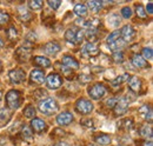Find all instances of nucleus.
<instances>
[{
  "instance_id": "f257e3e1",
  "label": "nucleus",
  "mask_w": 153,
  "mask_h": 146,
  "mask_svg": "<svg viewBox=\"0 0 153 146\" xmlns=\"http://www.w3.org/2000/svg\"><path fill=\"white\" fill-rule=\"evenodd\" d=\"M39 111L46 115H53L58 112V104L53 98H45L39 101Z\"/></svg>"
},
{
  "instance_id": "f03ea898",
  "label": "nucleus",
  "mask_w": 153,
  "mask_h": 146,
  "mask_svg": "<svg viewBox=\"0 0 153 146\" xmlns=\"http://www.w3.org/2000/svg\"><path fill=\"white\" fill-rule=\"evenodd\" d=\"M6 104L11 110H17L21 105V92L18 90H11L6 93Z\"/></svg>"
},
{
  "instance_id": "7ed1b4c3",
  "label": "nucleus",
  "mask_w": 153,
  "mask_h": 146,
  "mask_svg": "<svg viewBox=\"0 0 153 146\" xmlns=\"http://www.w3.org/2000/svg\"><path fill=\"white\" fill-rule=\"evenodd\" d=\"M76 111L80 114H90L93 111V104L86 98H80L76 103Z\"/></svg>"
},
{
  "instance_id": "20e7f679",
  "label": "nucleus",
  "mask_w": 153,
  "mask_h": 146,
  "mask_svg": "<svg viewBox=\"0 0 153 146\" xmlns=\"http://www.w3.org/2000/svg\"><path fill=\"white\" fill-rule=\"evenodd\" d=\"M88 94H90V97L92 99L99 100V99H101L106 94V89L101 84H94V85L88 87Z\"/></svg>"
},
{
  "instance_id": "39448f33",
  "label": "nucleus",
  "mask_w": 153,
  "mask_h": 146,
  "mask_svg": "<svg viewBox=\"0 0 153 146\" xmlns=\"http://www.w3.org/2000/svg\"><path fill=\"white\" fill-rule=\"evenodd\" d=\"M46 83H47V86L52 90H57L59 89L61 85H62V78L60 74L58 73H51L47 79H46Z\"/></svg>"
},
{
  "instance_id": "423d86ee",
  "label": "nucleus",
  "mask_w": 153,
  "mask_h": 146,
  "mask_svg": "<svg viewBox=\"0 0 153 146\" xmlns=\"http://www.w3.org/2000/svg\"><path fill=\"white\" fill-rule=\"evenodd\" d=\"M135 36V31L131 25H125L121 30H120V38L123 39L124 42H130L132 41Z\"/></svg>"
},
{
  "instance_id": "0eeeda50",
  "label": "nucleus",
  "mask_w": 153,
  "mask_h": 146,
  "mask_svg": "<svg viewBox=\"0 0 153 146\" xmlns=\"http://www.w3.org/2000/svg\"><path fill=\"white\" fill-rule=\"evenodd\" d=\"M128 105H130V100H128V98L124 97V98H121V99H118L115 106L113 107V109H114V114L115 115L124 114V113L127 111V109H128Z\"/></svg>"
},
{
  "instance_id": "6e6552de",
  "label": "nucleus",
  "mask_w": 153,
  "mask_h": 146,
  "mask_svg": "<svg viewBox=\"0 0 153 146\" xmlns=\"http://www.w3.org/2000/svg\"><path fill=\"white\" fill-rule=\"evenodd\" d=\"M10 79H11L12 84H21L26 79V73L21 69L12 70V71H10Z\"/></svg>"
},
{
  "instance_id": "1a4fd4ad",
  "label": "nucleus",
  "mask_w": 153,
  "mask_h": 146,
  "mask_svg": "<svg viewBox=\"0 0 153 146\" xmlns=\"http://www.w3.org/2000/svg\"><path fill=\"white\" fill-rule=\"evenodd\" d=\"M31 127L33 128V131L36 133L42 134L44 132L47 131V124L40 118H33L32 121H31Z\"/></svg>"
},
{
  "instance_id": "9d476101",
  "label": "nucleus",
  "mask_w": 153,
  "mask_h": 146,
  "mask_svg": "<svg viewBox=\"0 0 153 146\" xmlns=\"http://www.w3.org/2000/svg\"><path fill=\"white\" fill-rule=\"evenodd\" d=\"M73 120H74V117H73V114L71 112H62V113L58 114L57 117V123L60 126H67Z\"/></svg>"
},
{
  "instance_id": "9b49d317",
  "label": "nucleus",
  "mask_w": 153,
  "mask_h": 146,
  "mask_svg": "<svg viewBox=\"0 0 153 146\" xmlns=\"http://www.w3.org/2000/svg\"><path fill=\"white\" fill-rule=\"evenodd\" d=\"M61 47L57 41H50L42 46V51L48 55H56L58 52H60Z\"/></svg>"
},
{
  "instance_id": "f8f14e48",
  "label": "nucleus",
  "mask_w": 153,
  "mask_h": 146,
  "mask_svg": "<svg viewBox=\"0 0 153 146\" xmlns=\"http://www.w3.org/2000/svg\"><path fill=\"white\" fill-rule=\"evenodd\" d=\"M62 64L65 65V67L70 69V70H78L79 69V63L78 60H76V58H73L72 55H68V54H65L62 57Z\"/></svg>"
},
{
  "instance_id": "ddd939ff",
  "label": "nucleus",
  "mask_w": 153,
  "mask_h": 146,
  "mask_svg": "<svg viewBox=\"0 0 153 146\" xmlns=\"http://www.w3.org/2000/svg\"><path fill=\"white\" fill-rule=\"evenodd\" d=\"M128 87H130L131 91L135 92V93L140 92L141 87H143V80L139 77H135V75L131 77L130 80H128Z\"/></svg>"
},
{
  "instance_id": "4468645a",
  "label": "nucleus",
  "mask_w": 153,
  "mask_h": 146,
  "mask_svg": "<svg viewBox=\"0 0 153 146\" xmlns=\"http://www.w3.org/2000/svg\"><path fill=\"white\" fill-rule=\"evenodd\" d=\"M30 55H31V48H28V47H19L18 50H17V52L14 53V57L17 58V60H19V61H26L28 58H30Z\"/></svg>"
},
{
  "instance_id": "2eb2a0df",
  "label": "nucleus",
  "mask_w": 153,
  "mask_h": 146,
  "mask_svg": "<svg viewBox=\"0 0 153 146\" xmlns=\"http://www.w3.org/2000/svg\"><path fill=\"white\" fill-rule=\"evenodd\" d=\"M132 64H133L134 67H137V69H147L149 67L147 61L140 54H138V53L132 55Z\"/></svg>"
},
{
  "instance_id": "dca6fc26",
  "label": "nucleus",
  "mask_w": 153,
  "mask_h": 146,
  "mask_svg": "<svg viewBox=\"0 0 153 146\" xmlns=\"http://www.w3.org/2000/svg\"><path fill=\"white\" fill-rule=\"evenodd\" d=\"M30 79H31L32 83H34L37 85H40L45 80V73L42 72V71H40V70H34V71L31 72Z\"/></svg>"
},
{
  "instance_id": "f3484780",
  "label": "nucleus",
  "mask_w": 153,
  "mask_h": 146,
  "mask_svg": "<svg viewBox=\"0 0 153 146\" xmlns=\"http://www.w3.org/2000/svg\"><path fill=\"white\" fill-rule=\"evenodd\" d=\"M134 121L132 118H125V119H121L117 123V127L119 130H123V131H128L133 127Z\"/></svg>"
},
{
  "instance_id": "a211bd4d",
  "label": "nucleus",
  "mask_w": 153,
  "mask_h": 146,
  "mask_svg": "<svg viewBox=\"0 0 153 146\" xmlns=\"http://www.w3.org/2000/svg\"><path fill=\"white\" fill-rule=\"evenodd\" d=\"M12 118V113L8 109H0V127H4Z\"/></svg>"
},
{
  "instance_id": "6ab92c4d",
  "label": "nucleus",
  "mask_w": 153,
  "mask_h": 146,
  "mask_svg": "<svg viewBox=\"0 0 153 146\" xmlns=\"http://www.w3.org/2000/svg\"><path fill=\"white\" fill-rule=\"evenodd\" d=\"M94 142H96L98 145L105 146L108 145L111 143V136L110 134H106V133H100L94 137Z\"/></svg>"
},
{
  "instance_id": "aec40b11",
  "label": "nucleus",
  "mask_w": 153,
  "mask_h": 146,
  "mask_svg": "<svg viewBox=\"0 0 153 146\" xmlns=\"http://www.w3.org/2000/svg\"><path fill=\"white\" fill-rule=\"evenodd\" d=\"M139 112H140V114H143V117L146 120H149L150 123L152 121V107H151V105H147V104L143 105L139 109Z\"/></svg>"
},
{
  "instance_id": "412c9836",
  "label": "nucleus",
  "mask_w": 153,
  "mask_h": 146,
  "mask_svg": "<svg viewBox=\"0 0 153 146\" xmlns=\"http://www.w3.org/2000/svg\"><path fill=\"white\" fill-rule=\"evenodd\" d=\"M84 50H85V52L87 53L88 55H91V57H94V55L99 54V48H98V46H97L94 42H87L86 45H85V47H84Z\"/></svg>"
},
{
  "instance_id": "4be33fe9",
  "label": "nucleus",
  "mask_w": 153,
  "mask_h": 146,
  "mask_svg": "<svg viewBox=\"0 0 153 146\" xmlns=\"http://www.w3.org/2000/svg\"><path fill=\"white\" fill-rule=\"evenodd\" d=\"M18 17L21 21H28L32 18V14L30 13V11H27V8L25 6H20L18 7Z\"/></svg>"
},
{
  "instance_id": "5701e85b",
  "label": "nucleus",
  "mask_w": 153,
  "mask_h": 146,
  "mask_svg": "<svg viewBox=\"0 0 153 146\" xmlns=\"http://www.w3.org/2000/svg\"><path fill=\"white\" fill-rule=\"evenodd\" d=\"M33 63L39 66V67H50L51 66V61L47 59V58H44V57H34V59H33Z\"/></svg>"
},
{
  "instance_id": "b1692460",
  "label": "nucleus",
  "mask_w": 153,
  "mask_h": 146,
  "mask_svg": "<svg viewBox=\"0 0 153 146\" xmlns=\"http://www.w3.org/2000/svg\"><path fill=\"white\" fill-rule=\"evenodd\" d=\"M20 133H21V136H22V138H24L25 140H28V142H32V140H33V133H32V131H31L30 126H27V125H22V126H21Z\"/></svg>"
},
{
  "instance_id": "393cba45",
  "label": "nucleus",
  "mask_w": 153,
  "mask_h": 146,
  "mask_svg": "<svg viewBox=\"0 0 153 146\" xmlns=\"http://www.w3.org/2000/svg\"><path fill=\"white\" fill-rule=\"evenodd\" d=\"M6 36L8 38V40H17L19 36V32L17 30V27L14 25H11L7 30H6Z\"/></svg>"
},
{
  "instance_id": "a878e982",
  "label": "nucleus",
  "mask_w": 153,
  "mask_h": 146,
  "mask_svg": "<svg viewBox=\"0 0 153 146\" xmlns=\"http://www.w3.org/2000/svg\"><path fill=\"white\" fill-rule=\"evenodd\" d=\"M124 45H125V42L123 41V39H121V38H119V39H117L115 41L111 42V44H108L110 50H111L113 53H114V52H119V51L124 47Z\"/></svg>"
},
{
  "instance_id": "bb28decb",
  "label": "nucleus",
  "mask_w": 153,
  "mask_h": 146,
  "mask_svg": "<svg viewBox=\"0 0 153 146\" xmlns=\"http://www.w3.org/2000/svg\"><path fill=\"white\" fill-rule=\"evenodd\" d=\"M107 22H108V25H110L111 27L117 28V27L120 25L121 19H120V17H119L118 14H111V16H108V18H107Z\"/></svg>"
},
{
  "instance_id": "cd10ccee",
  "label": "nucleus",
  "mask_w": 153,
  "mask_h": 146,
  "mask_svg": "<svg viewBox=\"0 0 153 146\" xmlns=\"http://www.w3.org/2000/svg\"><path fill=\"white\" fill-rule=\"evenodd\" d=\"M87 6H88V8L92 11V12H99L100 10H101V7H102V1H98V0H93V1H87ZM86 6V7H87Z\"/></svg>"
},
{
  "instance_id": "c85d7f7f",
  "label": "nucleus",
  "mask_w": 153,
  "mask_h": 146,
  "mask_svg": "<svg viewBox=\"0 0 153 146\" xmlns=\"http://www.w3.org/2000/svg\"><path fill=\"white\" fill-rule=\"evenodd\" d=\"M76 33H78V30H76V28H68V30L65 32V39H66L67 41H71V42H74V44H76Z\"/></svg>"
},
{
  "instance_id": "c756f323",
  "label": "nucleus",
  "mask_w": 153,
  "mask_h": 146,
  "mask_svg": "<svg viewBox=\"0 0 153 146\" xmlns=\"http://www.w3.org/2000/svg\"><path fill=\"white\" fill-rule=\"evenodd\" d=\"M140 136L141 137H144V138H149V139H151L152 138V126H151V124H146V125H144L143 127L140 128Z\"/></svg>"
},
{
  "instance_id": "7c9ffc66",
  "label": "nucleus",
  "mask_w": 153,
  "mask_h": 146,
  "mask_svg": "<svg viewBox=\"0 0 153 146\" xmlns=\"http://www.w3.org/2000/svg\"><path fill=\"white\" fill-rule=\"evenodd\" d=\"M126 80H130V74H127V73H125V74H123V75L115 78L114 80L111 81V84H112L113 87H118V86H120V85H121L124 81H126Z\"/></svg>"
},
{
  "instance_id": "2f4dec72",
  "label": "nucleus",
  "mask_w": 153,
  "mask_h": 146,
  "mask_svg": "<svg viewBox=\"0 0 153 146\" xmlns=\"http://www.w3.org/2000/svg\"><path fill=\"white\" fill-rule=\"evenodd\" d=\"M74 13L79 17H85L87 14V7L84 4H78L74 6Z\"/></svg>"
},
{
  "instance_id": "473e14b6",
  "label": "nucleus",
  "mask_w": 153,
  "mask_h": 146,
  "mask_svg": "<svg viewBox=\"0 0 153 146\" xmlns=\"http://www.w3.org/2000/svg\"><path fill=\"white\" fill-rule=\"evenodd\" d=\"M22 113H24V115H25L26 118L32 119V118H34V115H36V109H34L33 105H27V106L24 109Z\"/></svg>"
},
{
  "instance_id": "72a5a7b5",
  "label": "nucleus",
  "mask_w": 153,
  "mask_h": 146,
  "mask_svg": "<svg viewBox=\"0 0 153 146\" xmlns=\"http://www.w3.org/2000/svg\"><path fill=\"white\" fill-rule=\"evenodd\" d=\"M135 13H137V16H138L139 18H141V19H145L146 16H147V13H146V11H145V7H144L141 4H137V5H135Z\"/></svg>"
},
{
  "instance_id": "f704fd0d",
  "label": "nucleus",
  "mask_w": 153,
  "mask_h": 146,
  "mask_svg": "<svg viewBox=\"0 0 153 146\" xmlns=\"http://www.w3.org/2000/svg\"><path fill=\"white\" fill-rule=\"evenodd\" d=\"M28 6H30V8L33 10V11H39V10L42 8L44 2H42L41 0H32V1L28 2Z\"/></svg>"
},
{
  "instance_id": "c9c22d12",
  "label": "nucleus",
  "mask_w": 153,
  "mask_h": 146,
  "mask_svg": "<svg viewBox=\"0 0 153 146\" xmlns=\"http://www.w3.org/2000/svg\"><path fill=\"white\" fill-rule=\"evenodd\" d=\"M146 61L147 60H152L153 58V51L151 47H145V48H143V55H141Z\"/></svg>"
},
{
  "instance_id": "e433bc0d",
  "label": "nucleus",
  "mask_w": 153,
  "mask_h": 146,
  "mask_svg": "<svg viewBox=\"0 0 153 146\" xmlns=\"http://www.w3.org/2000/svg\"><path fill=\"white\" fill-rule=\"evenodd\" d=\"M119 38H120V31H119V30H115V31H113L110 36H107V44L113 42V41H115V40L119 39Z\"/></svg>"
},
{
  "instance_id": "4c0bfd02",
  "label": "nucleus",
  "mask_w": 153,
  "mask_h": 146,
  "mask_svg": "<svg viewBox=\"0 0 153 146\" xmlns=\"http://www.w3.org/2000/svg\"><path fill=\"white\" fill-rule=\"evenodd\" d=\"M8 21H10V16H8V13H6V12H4V11L0 10V26L7 24Z\"/></svg>"
},
{
  "instance_id": "58836bf2",
  "label": "nucleus",
  "mask_w": 153,
  "mask_h": 146,
  "mask_svg": "<svg viewBox=\"0 0 153 146\" xmlns=\"http://www.w3.org/2000/svg\"><path fill=\"white\" fill-rule=\"evenodd\" d=\"M121 16L125 19L131 18V17H132V10H131V7H128V6L123 7V8H121Z\"/></svg>"
},
{
  "instance_id": "ea45409f",
  "label": "nucleus",
  "mask_w": 153,
  "mask_h": 146,
  "mask_svg": "<svg viewBox=\"0 0 153 146\" xmlns=\"http://www.w3.org/2000/svg\"><path fill=\"white\" fill-rule=\"evenodd\" d=\"M112 58H113V60H114L115 63H121V61L124 60V53H123L121 51L114 52L113 55H112Z\"/></svg>"
},
{
  "instance_id": "a19ab883",
  "label": "nucleus",
  "mask_w": 153,
  "mask_h": 146,
  "mask_svg": "<svg viewBox=\"0 0 153 146\" xmlns=\"http://www.w3.org/2000/svg\"><path fill=\"white\" fill-rule=\"evenodd\" d=\"M117 101H118V99L117 98H108V99H106V101H105V105L107 106V107H110V109H113L115 106V104H117Z\"/></svg>"
},
{
  "instance_id": "79ce46f5",
  "label": "nucleus",
  "mask_w": 153,
  "mask_h": 146,
  "mask_svg": "<svg viewBox=\"0 0 153 146\" xmlns=\"http://www.w3.org/2000/svg\"><path fill=\"white\" fill-rule=\"evenodd\" d=\"M80 125L81 126H85V127H92L93 126V120L90 119V118H85V119H81L80 120Z\"/></svg>"
},
{
  "instance_id": "37998d69",
  "label": "nucleus",
  "mask_w": 153,
  "mask_h": 146,
  "mask_svg": "<svg viewBox=\"0 0 153 146\" xmlns=\"http://www.w3.org/2000/svg\"><path fill=\"white\" fill-rule=\"evenodd\" d=\"M60 5H61V1H60V0H50V1H48V6H50L51 8H53L54 11L59 8Z\"/></svg>"
},
{
  "instance_id": "c03bdc74",
  "label": "nucleus",
  "mask_w": 153,
  "mask_h": 146,
  "mask_svg": "<svg viewBox=\"0 0 153 146\" xmlns=\"http://www.w3.org/2000/svg\"><path fill=\"white\" fill-rule=\"evenodd\" d=\"M33 95H34V98H37V99H40V98H46L47 92L45 91V90H38V91H34Z\"/></svg>"
},
{
  "instance_id": "a18cd8bd",
  "label": "nucleus",
  "mask_w": 153,
  "mask_h": 146,
  "mask_svg": "<svg viewBox=\"0 0 153 146\" xmlns=\"http://www.w3.org/2000/svg\"><path fill=\"white\" fill-rule=\"evenodd\" d=\"M79 77H80V81H82V83H88V81L92 80V77H90V75L81 74V75H79Z\"/></svg>"
},
{
  "instance_id": "49530a36",
  "label": "nucleus",
  "mask_w": 153,
  "mask_h": 146,
  "mask_svg": "<svg viewBox=\"0 0 153 146\" xmlns=\"http://www.w3.org/2000/svg\"><path fill=\"white\" fill-rule=\"evenodd\" d=\"M137 146H153L151 140H144V142H137Z\"/></svg>"
},
{
  "instance_id": "de8ad7c7",
  "label": "nucleus",
  "mask_w": 153,
  "mask_h": 146,
  "mask_svg": "<svg viewBox=\"0 0 153 146\" xmlns=\"http://www.w3.org/2000/svg\"><path fill=\"white\" fill-rule=\"evenodd\" d=\"M145 11H146V13H147V12H149L150 14L152 13L153 12L152 11V2H149V5H147V7H146V10H145Z\"/></svg>"
},
{
  "instance_id": "09e8293b",
  "label": "nucleus",
  "mask_w": 153,
  "mask_h": 146,
  "mask_svg": "<svg viewBox=\"0 0 153 146\" xmlns=\"http://www.w3.org/2000/svg\"><path fill=\"white\" fill-rule=\"evenodd\" d=\"M2 46H4V40H2L1 36H0V48H2Z\"/></svg>"
},
{
  "instance_id": "8fccbe9b",
  "label": "nucleus",
  "mask_w": 153,
  "mask_h": 146,
  "mask_svg": "<svg viewBox=\"0 0 153 146\" xmlns=\"http://www.w3.org/2000/svg\"><path fill=\"white\" fill-rule=\"evenodd\" d=\"M1 97H2V92L0 91V100H1Z\"/></svg>"
},
{
  "instance_id": "3c124183",
  "label": "nucleus",
  "mask_w": 153,
  "mask_h": 146,
  "mask_svg": "<svg viewBox=\"0 0 153 146\" xmlns=\"http://www.w3.org/2000/svg\"><path fill=\"white\" fill-rule=\"evenodd\" d=\"M87 146H96V145H93V144H90V145H87Z\"/></svg>"
},
{
  "instance_id": "603ef678",
  "label": "nucleus",
  "mask_w": 153,
  "mask_h": 146,
  "mask_svg": "<svg viewBox=\"0 0 153 146\" xmlns=\"http://www.w3.org/2000/svg\"><path fill=\"white\" fill-rule=\"evenodd\" d=\"M0 69H1V61H0Z\"/></svg>"
}]
</instances>
